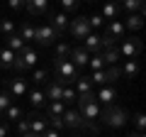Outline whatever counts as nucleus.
Masks as SVG:
<instances>
[{"label":"nucleus","instance_id":"nucleus-1","mask_svg":"<svg viewBox=\"0 0 146 137\" xmlns=\"http://www.w3.org/2000/svg\"><path fill=\"white\" fill-rule=\"evenodd\" d=\"M98 122L105 125V127H124L127 122H129V113H127L124 108L115 105V103H112V105H102L100 108Z\"/></svg>","mask_w":146,"mask_h":137},{"label":"nucleus","instance_id":"nucleus-2","mask_svg":"<svg viewBox=\"0 0 146 137\" xmlns=\"http://www.w3.org/2000/svg\"><path fill=\"white\" fill-rule=\"evenodd\" d=\"M54 68H56V79L61 86H73L76 83V79L80 76V68L73 66L68 59H61V61H54Z\"/></svg>","mask_w":146,"mask_h":137},{"label":"nucleus","instance_id":"nucleus-3","mask_svg":"<svg viewBox=\"0 0 146 137\" xmlns=\"http://www.w3.org/2000/svg\"><path fill=\"white\" fill-rule=\"evenodd\" d=\"M88 79L93 86H112L115 81L122 79V71L119 66H105L100 71H93V76H88Z\"/></svg>","mask_w":146,"mask_h":137},{"label":"nucleus","instance_id":"nucleus-4","mask_svg":"<svg viewBox=\"0 0 146 137\" xmlns=\"http://www.w3.org/2000/svg\"><path fill=\"white\" fill-rule=\"evenodd\" d=\"M68 34H71L73 39H83L85 34L90 32V25H88V17L85 15H78V17H73V20H68Z\"/></svg>","mask_w":146,"mask_h":137},{"label":"nucleus","instance_id":"nucleus-5","mask_svg":"<svg viewBox=\"0 0 146 137\" xmlns=\"http://www.w3.org/2000/svg\"><path fill=\"white\" fill-rule=\"evenodd\" d=\"M102 37H107L110 42H122V39L127 37V30H124V22H119V20H112V22H107L105 25V34Z\"/></svg>","mask_w":146,"mask_h":137},{"label":"nucleus","instance_id":"nucleus-6","mask_svg":"<svg viewBox=\"0 0 146 137\" xmlns=\"http://www.w3.org/2000/svg\"><path fill=\"white\" fill-rule=\"evenodd\" d=\"M61 120H63V127L66 130H83V115H80L76 108H66L63 110V115H61Z\"/></svg>","mask_w":146,"mask_h":137},{"label":"nucleus","instance_id":"nucleus-7","mask_svg":"<svg viewBox=\"0 0 146 137\" xmlns=\"http://www.w3.org/2000/svg\"><path fill=\"white\" fill-rule=\"evenodd\" d=\"M141 49H144V44H141V39H136V37H131V39H122V47H119V54L124 59H136L141 54Z\"/></svg>","mask_w":146,"mask_h":137},{"label":"nucleus","instance_id":"nucleus-8","mask_svg":"<svg viewBox=\"0 0 146 137\" xmlns=\"http://www.w3.org/2000/svg\"><path fill=\"white\" fill-rule=\"evenodd\" d=\"M56 39H58V34H56L54 27H49V25L36 27V34H34V42H36V44H42V47H51Z\"/></svg>","mask_w":146,"mask_h":137},{"label":"nucleus","instance_id":"nucleus-9","mask_svg":"<svg viewBox=\"0 0 146 137\" xmlns=\"http://www.w3.org/2000/svg\"><path fill=\"white\" fill-rule=\"evenodd\" d=\"M25 118H27V122H29V132H32V135H42V132L49 127L46 115H39V113L32 110V113H27Z\"/></svg>","mask_w":146,"mask_h":137},{"label":"nucleus","instance_id":"nucleus-10","mask_svg":"<svg viewBox=\"0 0 146 137\" xmlns=\"http://www.w3.org/2000/svg\"><path fill=\"white\" fill-rule=\"evenodd\" d=\"M5 86H7L5 91L12 95V98H22V95L29 93V88H27V81H25V79H7Z\"/></svg>","mask_w":146,"mask_h":137},{"label":"nucleus","instance_id":"nucleus-11","mask_svg":"<svg viewBox=\"0 0 146 137\" xmlns=\"http://www.w3.org/2000/svg\"><path fill=\"white\" fill-rule=\"evenodd\" d=\"M88 59H90V54L85 52L83 47H71V54H68V61H71L73 66H78V68L88 66Z\"/></svg>","mask_w":146,"mask_h":137},{"label":"nucleus","instance_id":"nucleus-12","mask_svg":"<svg viewBox=\"0 0 146 137\" xmlns=\"http://www.w3.org/2000/svg\"><path fill=\"white\" fill-rule=\"evenodd\" d=\"M49 27H54L56 30V34L61 37V34H66V30H68V15L66 12H54V15H49Z\"/></svg>","mask_w":146,"mask_h":137},{"label":"nucleus","instance_id":"nucleus-13","mask_svg":"<svg viewBox=\"0 0 146 137\" xmlns=\"http://www.w3.org/2000/svg\"><path fill=\"white\" fill-rule=\"evenodd\" d=\"M80 47L85 49L88 54H98V52H102V44H100V34H95V32H88L83 37V44Z\"/></svg>","mask_w":146,"mask_h":137},{"label":"nucleus","instance_id":"nucleus-14","mask_svg":"<svg viewBox=\"0 0 146 137\" xmlns=\"http://www.w3.org/2000/svg\"><path fill=\"white\" fill-rule=\"evenodd\" d=\"M115 98H117V91L112 86H100V91L95 93V100H100L102 105H112Z\"/></svg>","mask_w":146,"mask_h":137},{"label":"nucleus","instance_id":"nucleus-15","mask_svg":"<svg viewBox=\"0 0 146 137\" xmlns=\"http://www.w3.org/2000/svg\"><path fill=\"white\" fill-rule=\"evenodd\" d=\"M100 15H102V20H119V3H115V0H107V3H105L102 5V12H100Z\"/></svg>","mask_w":146,"mask_h":137},{"label":"nucleus","instance_id":"nucleus-16","mask_svg":"<svg viewBox=\"0 0 146 137\" xmlns=\"http://www.w3.org/2000/svg\"><path fill=\"white\" fill-rule=\"evenodd\" d=\"M25 7L32 12V15H46L49 0H25Z\"/></svg>","mask_w":146,"mask_h":137},{"label":"nucleus","instance_id":"nucleus-17","mask_svg":"<svg viewBox=\"0 0 146 137\" xmlns=\"http://www.w3.org/2000/svg\"><path fill=\"white\" fill-rule=\"evenodd\" d=\"M25 118V113H22V108H17L15 103H12L10 108H5L3 110V115H0V122L5 120V122H17V120H22Z\"/></svg>","mask_w":146,"mask_h":137},{"label":"nucleus","instance_id":"nucleus-18","mask_svg":"<svg viewBox=\"0 0 146 137\" xmlns=\"http://www.w3.org/2000/svg\"><path fill=\"white\" fill-rule=\"evenodd\" d=\"M44 86H46V88H44V95H46L49 100H61V91H63V86L58 83V81L51 79V81H46Z\"/></svg>","mask_w":146,"mask_h":137},{"label":"nucleus","instance_id":"nucleus-19","mask_svg":"<svg viewBox=\"0 0 146 137\" xmlns=\"http://www.w3.org/2000/svg\"><path fill=\"white\" fill-rule=\"evenodd\" d=\"M17 59H20V61L25 64V68H32L36 61H39V56H36V52H34L32 47H25L20 54H17Z\"/></svg>","mask_w":146,"mask_h":137},{"label":"nucleus","instance_id":"nucleus-20","mask_svg":"<svg viewBox=\"0 0 146 137\" xmlns=\"http://www.w3.org/2000/svg\"><path fill=\"white\" fill-rule=\"evenodd\" d=\"M100 56H102L105 66H117V61L122 59V54H119V49H117V47H110V49H102Z\"/></svg>","mask_w":146,"mask_h":137},{"label":"nucleus","instance_id":"nucleus-21","mask_svg":"<svg viewBox=\"0 0 146 137\" xmlns=\"http://www.w3.org/2000/svg\"><path fill=\"white\" fill-rule=\"evenodd\" d=\"M119 71H122V76H124V79H136V76H139V71H141V64L136 61V59H127V64L119 68Z\"/></svg>","mask_w":146,"mask_h":137},{"label":"nucleus","instance_id":"nucleus-22","mask_svg":"<svg viewBox=\"0 0 146 137\" xmlns=\"http://www.w3.org/2000/svg\"><path fill=\"white\" fill-rule=\"evenodd\" d=\"M5 39H7V49H10V52H15V54H20L22 49L27 47V44H25V39H22L20 34H17V32H12V34H7Z\"/></svg>","mask_w":146,"mask_h":137},{"label":"nucleus","instance_id":"nucleus-23","mask_svg":"<svg viewBox=\"0 0 146 137\" xmlns=\"http://www.w3.org/2000/svg\"><path fill=\"white\" fill-rule=\"evenodd\" d=\"M22 39H25V44L27 42H34V34H36V27L32 25V22H22L20 25V32H17Z\"/></svg>","mask_w":146,"mask_h":137},{"label":"nucleus","instance_id":"nucleus-24","mask_svg":"<svg viewBox=\"0 0 146 137\" xmlns=\"http://www.w3.org/2000/svg\"><path fill=\"white\" fill-rule=\"evenodd\" d=\"M141 27H144V15H136V12H131L124 22V30H131V32H139Z\"/></svg>","mask_w":146,"mask_h":137},{"label":"nucleus","instance_id":"nucleus-25","mask_svg":"<svg viewBox=\"0 0 146 137\" xmlns=\"http://www.w3.org/2000/svg\"><path fill=\"white\" fill-rule=\"evenodd\" d=\"M63 110H66V105H63L61 100H49V105H46V118H61Z\"/></svg>","mask_w":146,"mask_h":137},{"label":"nucleus","instance_id":"nucleus-26","mask_svg":"<svg viewBox=\"0 0 146 137\" xmlns=\"http://www.w3.org/2000/svg\"><path fill=\"white\" fill-rule=\"evenodd\" d=\"M119 7H124L127 12H136V15H144V5H141L139 0H119Z\"/></svg>","mask_w":146,"mask_h":137},{"label":"nucleus","instance_id":"nucleus-27","mask_svg":"<svg viewBox=\"0 0 146 137\" xmlns=\"http://www.w3.org/2000/svg\"><path fill=\"white\" fill-rule=\"evenodd\" d=\"M90 91H93L90 79H88V76H78V79H76V93H78V95H85V93H90Z\"/></svg>","mask_w":146,"mask_h":137},{"label":"nucleus","instance_id":"nucleus-28","mask_svg":"<svg viewBox=\"0 0 146 137\" xmlns=\"http://www.w3.org/2000/svg\"><path fill=\"white\" fill-rule=\"evenodd\" d=\"M12 64H15V52H10L7 47L0 49V66L3 68H12Z\"/></svg>","mask_w":146,"mask_h":137},{"label":"nucleus","instance_id":"nucleus-29","mask_svg":"<svg viewBox=\"0 0 146 137\" xmlns=\"http://www.w3.org/2000/svg\"><path fill=\"white\" fill-rule=\"evenodd\" d=\"M46 81H49V68H36L32 74V83L34 86H44Z\"/></svg>","mask_w":146,"mask_h":137},{"label":"nucleus","instance_id":"nucleus-30","mask_svg":"<svg viewBox=\"0 0 146 137\" xmlns=\"http://www.w3.org/2000/svg\"><path fill=\"white\" fill-rule=\"evenodd\" d=\"M29 103H32V108H42L44 103H46V95H44V91H32L29 93Z\"/></svg>","mask_w":146,"mask_h":137},{"label":"nucleus","instance_id":"nucleus-31","mask_svg":"<svg viewBox=\"0 0 146 137\" xmlns=\"http://www.w3.org/2000/svg\"><path fill=\"white\" fill-rule=\"evenodd\" d=\"M76 98H78V93H76V88H71V86H63V91H61V103H63V105H68V103H73Z\"/></svg>","mask_w":146,"mask_h":137},{"label":"nucleus","instance_id":"nucleus-32","mask_svg":"<svg viewBox=\"0 0 146 137\" xmlns=\"http://www.w3.org/2000/svg\"><path fill=\"white\" fill-rule=\"evenodd\" d=\"M15 32V22L10 20V17H0V34H12Z\"/></svg>","mask_w":146,"mask_h":137},{"label":"nucleus","instance_id":"nucleus-33","mask_svg":"<svg viewBox=\"0 0 146 137\" xmlns=\"http://www.w3.org/2000/svg\"><path fill=\"white\" fill-rule=\"evenodd\" d=\"M88 66L93 68V71H100V68H105V61H102V56H100V52H98V54H90Z\"/></svg>","mask_w":146,"mask_h":137},{"label":"nucleus","instance_id":"nucleus-34","mask_svg":"<svg viewBox=\"0 0 146 137\" xmlns=\"http://www.w3.org/2000/svg\"><path fill=\"white\" fill-rule=\"evenodd\" d=\"M80 5V0H61V12H66V15H71V12H76Z\"/></svg>","mask_w":146,"mask_h":137},{"label":"nucleus","instance_id":"nucleus-35","mask_svg":"<svg viewBox=\"0 0 146 137\" xmlns=\"http://www.w3.org/2000/svg\"><path fill=\"white\" fill-rule=\"evenodd\" d=\"M68 54H71V44H58V47H56V56H54V61L68 59Z\"/></svg>","mask_w":146,"mask_h":137},{"label":"nucleus","instance_id":"nucleus-36","mask_svg":"<svg viewBox=\"0 0 146 137\" xmlns=\"http://www.w3.org/2000/svg\"><path fill=\"white\" fill-rule=\"evenodd\" d=\"M10 105H12V95L7 93V91H3V93H0V115H3V110L10 108Z\"/></svg>","mask_w":146,"mask_h":137},{"label":"nucleus","instance_id":"nucleus-37","mask_svg":"<svg viewBox=\"0 0 146 137\" xmlns=\"http://www.w3.org/2000/svg\"><path fill=\"white\" fill-rule=\"evenodd\" d=\"M134 125H136V132H144V127H146V115L144 113H136L134 115Z\"/></svg>","mask_w":146,"mask_h":137},{"label":"nucleus","instance_id":"nucleus-38","mask_svg":"<svg viewBox=\"0 0 146 137\" xmlns=\"http://www.w3.org/2000/svg\"><path fill=\"white\" fill-rule=\"evenodd\" d=\"M88 25H90V32H93L95 27H102L105 20H102V15H93V17H88Z\"/></svg>","mask_w":146,"mask_h":137},{"label":"nucleus","instance_id":"nucleus-39","mask_svg":"<svg viewBox=\"0 0 146 137\" xmlns=\"http://www.w3.org/2000/svg\"><path fill=\"white\" fill-rule=\"evenodd\" d=\"M17 132H20V135H27V132H29V122H27V118L17 120Z\"/></svg>","mask_w":146,"mask_h":137},{"label":"nucleus","instance_id":"nucleus-40","mask_svg":"<svg viewBox=\"0 0 146 137\" xmlns=\"http://www.w3.org/2000/svg\"><path fill=\"white\" fill-rule=\"evenodd\" d=\"M39 137H61V135H58V130H54V127H46Z\"/></svg>","mask_w":146,"mask_h":137},{"label":"nucleus","instance_id":"nucleus-41","mask_svg":"<svg viewBox=\"0 0 146 137\" xmlns=\"http://www.w3.org/2000/svg\"><path fill=\"white\" fill-rule=\"evenodd\" d=\"M49 120H51L54 130H63V120H61V118H49Z\"/></svg>","mask_w":146,"mask_h":137},{"label":"nucleus","instance_id":"nucleus-42","mask_svg":"<svg viewBox=\"0 0 146 137\" xmlns=\"http://www.w3.org/2000/svg\"><path fill=\"white\" fill-rule=\"evenodd\" d=\"M7 5L12 10H20V7H25V0H7Z\"/></svg>","mask_w":146,"mask_h":137},{"label":"nucleus","instance_id":"nucleus-43","mask_svg":"<svg viewBox=\"0 0 146 137\" xmlns=\"http://www.w3.org/2000/svg\"><path fill=\"white\" fill-rule=\"evenodd\" d=\"M7 132H10V127H7V122H0V137H7Z\"/></svg>","mask_w":146,"mask_h":137},{"label":"nucleus","instance_id":"nucleus-44","mask_svg":"<svg viewBox=\"0 0 146 137\" xmlns=\"http://www.w3.org/2000/svg\"><path fill=\"white\" fill-rule=\"evenodd\" d=\"M127 137H144V132H134V135H127Z\"/></svg>","mask_w":146,"mask_h":137},{"label":"nucleus","instance_id":"nucleus-45","mask_svg":"<svg viewBox=\"0 0 146 137\" xmlns=\"http://www.w3.org/2000/svg\"><path fill=\"white\" fill-rule=\"evenodd\" d=\"M20 137H39V135H32V132H27V135H20Z\"/></svg>","mask_w":146,"mask_h":137},{"label":"nucleus","instance_id":"nucleus-46","mask_svg":"<svg viewBox=\"0 0 146 137\" xmlns=\"http://www.w3.org/2000/svg\"><path fill=\"white\" fill-rule=\"evenodd\" d=\"M115 3H119V0H115Z\"/></svg>","mask_w":146,"mask_h":137}]
</instances>
